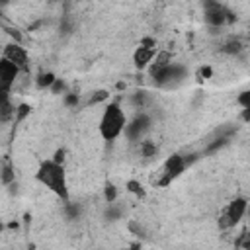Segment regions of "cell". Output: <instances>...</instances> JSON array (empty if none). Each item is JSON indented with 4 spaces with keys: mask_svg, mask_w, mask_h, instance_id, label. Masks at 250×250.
Here are the masks:
<instances>
[{
    "mask_svg": "<svg viewBox=\"0 0 250 250\" xmlns=\"http://www.w3.org/2000/svg\"><path fill=\"white\" fill-rule=\"evenodd\" d=\"M35 178L53 193H57L62 199H68V188H66V176H64V168L62 164H57L53 160H45L41 162Z\"/></svg>",
    "mask_w": 250,
    "mask_h": 250,
    "instance_id": "cell-1",
    "label": "cell"
},
{
    "mask_svg": "<svg viewBox=\"0 0 250 250\" xmlns=\"http://www.w3.org/2000/svg\"><path fill=\"white\" fill-rule=\"evenodd\" d=\"M127 127V119H125V113L121 109L119 104H109L104 113H102V119H100V133L105 141H115Z\"/></svg>",
    "mask_w": 250,
    "mask_h": 250,
    "instance_id": "cell-2",
    "label": "cell"
},
{
    "mask_svg": "<svg viewBox=\"0 0 250 250\" xmlns=\"http://www.w3.org/2000/svg\"><path fill=\"white\" fill-rule=\"evenodd\" d=\"M184 74H186V68L180 64H174V62L164 68H150V76L154 78L156 86H170L172 82L184 78Z\"/></svg>",
    "mask_w": 250,
    "mask_h": 250,
    "instance_id": "cell-3",
    "label": "cell"
},
{
    "mask_svg": "<svg viewBox=\"0 0 250 250\" xmlns=\"http://www.w3.org/2000/svg\"><path fill=\"white\" fill-rule=\"evenodd\" d=\"M188 166V160L182 156V154H172L166 162H164V168H162V178L158 180V186H168L174 178H178Z\"/></svg>",
    "mask_w": 250,
    "mask_h": 250,
    "instance_id": "cell-4",
    "label": "cell"
},
{
    "mask_svg": "<svg viewBox=\"0 0 250 250\" xmlns=\"http://www.w3.org/2000/svg\"><path fill=\"white\" fill-rule=\"evenodd\" d=\"M18 74H20V66H16L14 62H10L8 59L2 57V61H0V86H2V92L10 94V88L16 84Z\"/></svg>",
    "mask_w": 250,
    "mask_h": 250,
    "instance_id": "cell-5",
    "label": "cell"
},
{
    "mask_svg": "<svg viewBox=\"0 0 250 250\" xmlns=\"http://www.w3.org/2000/svg\"><path fill=\"white\" fill-rule=\"evenodd\" d=\"M205 21L213 27H221L227 23V8L221 6L219 2H205Z\"/></svg>",
    "mask_w": 250,
    "mask_h": 250,
    "instance_id": "cell-6",
    "label": "cell"
},
{
    "mask_svg": "<svg viewBox=\"0 0 250 250\" xmlns=\"http://www.w3.org/2000/svg\"><path fill=\"white\" fill-rule=\"evenodd\" d=\"M4 59H8L10 62H14L20 68L27 66V51L20 43H8L4 47Z\"/></svg>",
    "mask_w": 250,
    "mask_h": 250,
    "instance_id": "cell-7",
    "label": "cell"
},
{
    "mask_svg": "<svg viewBox=\"0 0 250 250\" xmlns=\"http://www.w3.org/2000/svg\"><path fill=\"white\" fill-rule=\"evenodd\" d=\"M148 125H150L148 115L141 113V115H137L131 123H127V127H125V135H127L131 141H137V139H141V135L148 129Z\"/></svg>",
    "mask_w": 250,
    "mask_h": 250,
    "instance_id": "cell-8",
    "label": "cell"
},
{
    "mask_svg": "<svg viewBox=\"0 0 250 250\" xmlns=\"http://www.w3.org/2000/svg\"><path fill=\"white\" fill-rule=\"evenodd\" d=\"M246 209H248V203H246V199H242V197H236L234 201L229 203V207L225 209V215H227L230 227L236 225V223L246 215Z\"/></svg>",
    "mask_w": 250,
    "mask_h": 250,
    "instance_id": "cell-9",
    "label": "cell"
},
{
    "mask_svg": "<svg viewBox=\"0 0 250 250\" xmlns=\"http://www.w3.org/2000/svg\"><path fill=\"white\" fill-rule=\"evenodd\" d=\"M154 55H156V51H154V49L139 47V49L135 51V55H133V62H135V66H137V68H145V66H148V62L154 59Z\"/></svg>",
    "mask_w": 250,
    "mask_h": 250,
    "instance_id": "cell-10",
    "label": "cell"
},
{
    "mask_svg": "<svg viewBox=\"0 0 250 250\" xmlns=\"http://www.w3.org/2000/svg\"><path fill=\"white\" fill-rule=\"evenodd\" d=\"M0 119L6 123L12 115H16V107H12V104H10V94H6V92H2V105H0Z\"/></svg>",
    "mask_w": 250,
    "mask_h": 250,
    "instance_id": "cell-11",
    "label": "cell"
},
{
    "mask_svg": "<svg viewBox=\"0 0 250 250\" xmlns=\"http://www.w3.org/2000/svg\"><path fill=\"white\" fill-rule=\"evenodd\" d=\"M170 64H172V53L160 51V53H156V61L150 64V68H164V66H170Z\"/></svg>",
    "mask_w": 250,
    "mask_h": 250,
    "instance_id": "cell-12",
    "label": "cell"
},
{
    "mask_svg": "<svg viewBox=\"0 0 250 250\" xmlns=\"http://www.w3.org/2000/svg\"><path fill=\"white\" fill-rule=\"evenodd\" d=\"M55 82H57V78H55L53 72H41V74L37 76V80H35L37 88H53Z\"/></svg>",
    "mask_w": 250,
    "mask_h": 250,
    "instance_id": "cell-13",
    "label": "cell"
},
{
    "mask_svg": "<svg viewBox=\"0 0 250 250\" xmlns=\"http://www.w3.org/2000/svg\"><path fill=\"white\" fill-rule=\"evenodd\" d=\"M31 113V107L27 105V104H20L18 107H16V115H14V121H16V125H20L27 115Z\"/></svg>",
    "mask_w": 250,
    "mask_h": 250,
    "instance_id": "cell-14",
    "label": "cell"
},
{
    "mask_svg": "<svg viewBox=\"0 0 250 250\" xmlns=\"http://www.w3.org/2000/svg\"><path fill=\"white\" fill-rule=\"evenodd\" d=\"M14 178H16V174L12 170V164L10 162H4V166H2V184L8 186V184L14 182Z\"/></svg>",
    "mask_w": 250,
    "mask_h": 250,
    "instance_id": "cell-15",
    "label": "cell"
},
{
    "mask_svg": "<svg viewBox=\"0 0 250 250\" xmlns=\"http://www.w3.org/2000/svg\"><path fill=\"white\" fill-rule=\"evenodd\" d=\"M141 154L143 156H154L156 154V145L152 141H141Z\"/></svg>",
    "mask_w": 250,
    "mask_h": 250,
    "instance_id": "cell-16",
    "label": "cell"
},
{
    "mask_svg": "<svg viewBox=\"0 0 250 250\" xmlns=\"http://www.w3.org/2000/svg\"><path fill=\"white\" fill-rule=\"evenodd\" d=\"M104 197H105V201H107L109 205L117 199V189H115L113 184H105V188H104Z\"/></svg>",
    "mask_w": 250,
    "mask_h": 250,
    "instance_id": "cell-17",
    "label": "cell"
},
{
    "mask_svg": "<svg viewBox=\"0 0 250 250\" xmlns=\"http://www.w3.org/2000/svg\"><path fill=\"white\" fill-rule=\"evenodd\" d=\"M127 189H129L131 193L139 195V197H143V195H145V189H143V186H141L139 182H135V180H129V182H127Z\"/></svg>",
    "mask_w": 250,
    "mask_h": 250,
    "instance_id": "cell-18",
    "label": "cell"
},
{
    "mask_svg": "<svg viewBox=\"0 0 250 250\" xmlns=\"http://www.w3.org/2000/svg\"><path fill=\"white\" fill-rule=\"evenodd\" d=\"M238 104L242 107H250V90H244L238 94Z\"/></svg>",
    "mask_w": 250,
    "mask_h": 250,
    "instance_id": "cell-19",
    "label": "cell"
},
{
    "mask_svg": "<svg viewBox=\"0 0 250 250\" xmlns=\"http://www.w3.org/2000/svg\"><path fill=\"white\" fill-rule=\"evenodd\" d=\"M6 33L14 39V43H20V45H21V33H20V29H16V27H6Z\"/></svg>",
    "mask_w": 250,
    "mask_h": 250,
    "instance_id": "cell-20",
    "label": "cell"
},
{
    "mask_svg": "<svg viewBox=\"0 0 250 250\" xmlns=\"http://www.w3.org/2000/svg\"><path fill=\"white\" fill-rule=\"evenodd\" d=\"M107 92L105 90H100V92H96L92 98H90V104H100V102H104V100H107Z\"/></svg>",
    "mask_w": 250,
    "mask_h": 250,
    "instance_id": "cell-21",
    "label": "cell"
},
{
    "mask_svg": "<svg viewBox=\"0 0 250 250\" xmlns=\"http://www.w3.org/2000/svg\"><path fill=\"white\" fill-rule=\"evenodd\" d=\"M240 41H229L227 45H225V49L223 51H227V53H238L240 51Z\"/></svg>",
    "mask_w": 250,
    "mask_h": 250,
    "instance_id": "cell-22",
    "label": "cell"
},
{
    "mask_svg": "<svg viewBox=\"0 0 250 250\" xmlns=\"http://www.w3.org/2000/svg\"><path fill=\"white\" fill-rule=\"evenodd\" d=\"M238 246H242L244 250H250V232H244V234L238 238Z\"/></svg>",
    "mask_w": 250,
    "mask_h": 250,
    "instance_id": "cell-23",
    "label": "cell"
},
{
    "mask_svg": "<svg viewBox=\"0 0 250 250\" xmlns=\"http://www.w3.org/2000/svg\"><path fill=\"white\" fill-rule=\"evenodd\" d=\"M141 47H145V49H154V47H156V41H154L152 37H143V39H141Z\"/></svg>",
    "mask_w": 250,
    "mask_h": 250,
    "instance_id": "cell-24",
    "label": "cell"
},
{
    "mask_svg": "<svg viewBox=\"0 0 250 250\" xmlns=\"http://www.w3.org/2000/svg\"><path fill=\"white\" fill-rule=\"evenodd\" d=\"M64 148H59L57 152H55V156H53V162H57V164H62L64 162Z\"/></svg>",
    "mask_w": 250,
    "mask_h": 250,
    "instance_id": "cell-25",
    "label": "cell"
},
{
    "mask_svg": "<svg viewBox=\"0 0 250 250\" xmlns=\"http://www.w3.org/2000/svg\"><path fill=\"white\" fill-rule=\"evenodd\" d=\"M64 104H66V105H76V104H78V94H68V96L64 98Z\"/></svg>",
    "mask_w": 250,
    "mask_h": 250,
    "instance_id": "cell-26",
    "label": "cell"
},
{
    "mask_svg": "<svg viewBox=\"0 0 250 250\" xmlns=\"http://www.w3.org/2000/svg\"><path fill=\"white\" fill-rule=\"evenodd\" d=\"M53 92H61V90H64V82L61 80V78H57V82L53 84V88H51Z\"/></svg>",
    "mask_w": 250,
    "mask_h": 250,
    "instance_id": "cell-27",
    "label": "cell"
},
{
    "mask_svg": "<svg viewBox=\"0 0 250 250\" xmlns=\"http://www.w3.org/2000/svg\"><path fill=\"white\" fill-rule=\"evenodd\" d=\"M143 102H145V94H143V92H137L135 98H133V104H135V105H141Z\"/></svg>",
    "mask_w": 250,
    "mask_h": 250,
    "instance_id": "cell-28",
    "label": "cell"
},
{
    "mask_svg": "<svg viewBox=\"0 0 250 250\" xmlns=\"http://www.w3.org/2000/svg\"><path fill=\"white\" fill-rule=\"evenodd\" d=\"M240 117H242L244 121H250V107H244L242 113H240Z\"/></svg>",
    "mask_w": 250,
    "mask_h": 250,
    "instance_id": "cell-29",
    "label": "cell"
},
{
    "mask_svg": "<svg viewBox=\"0 0 250 250\" xmlns=\"http://www.w3.org/2000/svg\"><path fill=\"white\" fill-rule=\"evenodd\" d=\"M201 76L209 78V76H211V68H209V66H203V68H201Z\"/></svg>",
    "mask_w": 250,
    "mask_h": 250,
    "instance_id": "cell-30",
    "label": "cell"
},
{
    "mask_svg": "<svg viewBox=\"0 0 250 250\" xmlns=\"http://www.w3.org/2000/svg\"><path fill=\"white\" fill-rule=\"evenodd\" d=\"M129 250H139V248H137V246H133V248H129Z\"/></svg>",
    "mask_w": 250,
    "mask_h": 250,
    "instance_id": "cell-31",
    "label": "cell"
},
{
    "mask_svg": "<svg viewBox=\"0 0 250 250\" xmlns=\"http://www.w3.org/2000/svg\"><path fill=\"white\" fill-rule=\"evenodd\" d=\"M246 213H248V215H250V207H248V209H246Z\"/></svg>",
    "mask_w": 250,
    "mask_h": 250,
    "instance_id": "cell-32",
    "label": "cell"
}]
</instances>
